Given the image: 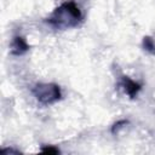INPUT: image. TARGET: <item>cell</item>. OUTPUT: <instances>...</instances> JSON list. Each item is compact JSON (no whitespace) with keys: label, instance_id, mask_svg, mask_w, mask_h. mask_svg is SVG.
<instances>
[{"label":"cell","instance_id":"obj_1","mask_svg":"<svg viewBox=\"0 0 155 155\" xmlns=\"http://www.w3.org/2000/svg\"><path fill=\"white\" fill-rule=\"evenodd\" d=\"M82 21L84 16L78 4L74 0H68L57 6L44 22L53 29L65 30L79 27Z\"/></svg>","mask_w":155,"mask_h":155},{"label":"cell","instance_id":"obj_2","mask_svg":"<svg viewBox=\"0 0 155 155\" xmlns=\"http://www.w3.org/2000/svg\"><path fill=\"white\" fill-rule=\"evenodd\" d=\"M31 93L41 105H52L61 101V87L54 82H39L31 87Z\"/></svg>","mask_w":155,"mask_h":155},{"label":"cell","instance_id":"obj_3","mask_svg":"<svg viewBox=\"0 0 155 155\" xmlns=\"http://www.w3.org/2000/svg\"><path fill=\"white\" fill-rule=\"evenodd\" d=\"M119 86L122 88V91L131 98V99H134L139 91L142 90V84L132 80L131 78L126 76V75H122L121 79H120V82H119Z\"/></svg>","mask_w":155,"mask_h":155},{"label":"cell","instance_id":"obj_4","mask_svg":"<svg viewBox=\"0 0 155 155\" xmlns=\"http://www.w3.org/2000/svg\"><path fill=\"white\" fill-rule=\"evenodd\" d=\"M30 50V45L22 35H15L11 42V54L22 56Z\"/></svg>","mask_w":155,"mask_h":155},{"label":"cell","instance_id":"obj_5","mask_svg":"<svg viewBox=\"0 0 155 155\" xmlns=\"http://www.w3.org/2000/svg\"><path fill=\"white\" fill-rule=\"evenodd\" d=\"M142 47L150 54H155V40L151 36H144L142 40Z\"/></svg>","mask_w":155,"mask_h":155},{"label":"cell","instance_id":"obj_6","mask_svg":"<svg viewBox=\"0 0 155 155\" xmlns=\"http://www.w3.org/2000/svg\"><path fill=\"white\" fill-rule=\"evenodd\" d=\"M127 124H128V120H125V119H122V120H117V121L111 126L110 132H111L113 134H117V133H119V131H120L121 128H124Z\"/></svg>","mask_w":155,"mask_h":155},{"label":"cell","instance_id":"obj_7","mask_svg":"<svg viewBox=\"0 0 155 155\" xmlns=\"http://www.w3.org/2000/svg\"><path fill=\"white\" fill-rule=\"evenodd\" d=\"M40 151L44 153V154H59L61 153V150L58 148L52 147V145H45L40 149Z\"/></svg>","mask_w":155,"mask_h":155},{"label":"cell","instance_id":"obj_8","mask_svg":"<svg viewBox=\"0 0 155 155\" xmlns=\"http://www.w3.org/2000/svg\"><path fill=\"white\" fill-rule=\"evenodd\" d=\"M1 153H6V154H21L19 150L12 149V148H7V149H1Z\"/></svg>","mask_w":155,"mask_h":155}]
</instances>
